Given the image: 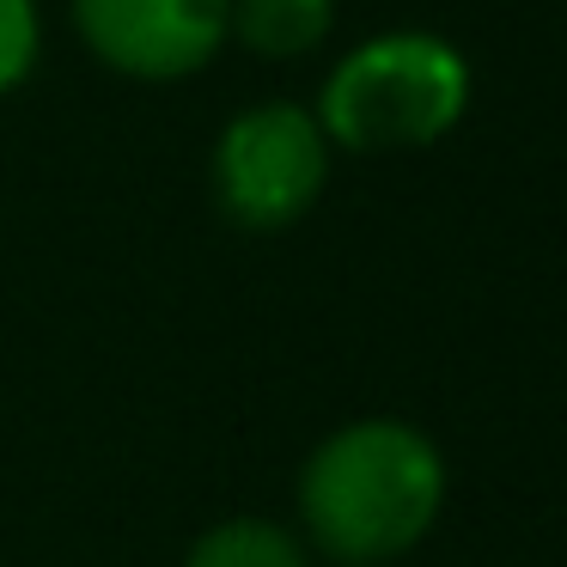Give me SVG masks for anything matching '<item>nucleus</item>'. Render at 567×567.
<instances>
[{
	"label": "nucleus",
	"mask_w": 567,
	"mask_h": 567,
	"mask_svg": "<svg viewBox=\"0 0 567 567\" xmlns=\"http://www.w3.org/2000/svg\"><path fill=\"white\" fill-rule=\"evenodd\" d=\"M445 457L421 427L367 415L323 433L299 464V525L342 567H384L409 555L445 513Z\"/></svg>",
	"instance_id": "f257e3e1"
},
{
	"label": "nucleus",
	"mask_w": 567,
	"mask_h": 567,
	"mask_svg": "<svg viewBox=\"0 0 567 567\" xmlns=\"http://www.w3.org/2000/svg\"><path fill=\"white\" fill-rule=\"evenodd\" d=\"M336 25V0H226V38L269 62L311 55Z\"/></svg>",
	"instance_id": "39448f33"
},
{
	"label": "nucleus",
	"mask_w": 567,
	"mask_h": 567,
	"mask_svg": "<svg viewBox=\"0 0 567 567\" xmlns=\"http://www.w3.org/2000/svg\"><path fill=\"white\" fill-rule=\"evenodd\" d=\"M330 184V135L306 104H250L214 141V196L245 233H287Z\"/></svg>",
	"instance_id": "7ed1b4c3"
},
{
	"label": "nucleus",
	"mask_w": 567,
	"mask_h": 567,
	"mask_svg": "<svg viewBox=\"0 0 567 567\" xmlns=\"http://www.w3.org/2000/svg\"><path fill=\"white\" fill-rule=\"evenodd\" d=\"M74 25L128 80H189L220 55L226 0H74Z\"/></svg>",
	"instance_id": "20e7f679"
},
{
	"label": "nucleus",
	"mask_w": 567,
	"mask_h": 567,
	"mask_svg": "<svg viewBox=\"0 0 567 567\" xmlns=\"http://www.w3.org/2000/svg\"><path fill=\"white\" fill-rule=\"evenodd\" d=\"M43 50V25H38V0H0V92H13L31 80Z\"/></svg>",
	"instance_id": "0eeeda50"
},
{
	"label": "nucleus",
	"mask_w": 567,
	"mask_h": 567,
	"mask_svg": "<svg viewBox=\"0 0 567 567\" xmlns=\"http://www.w3.org/2000/svg\"><path fill=\"white\" fill-rule=\"evenodd\" d=\"M470 111V62L433 31H384L348 50L318 92V128L330 147L415 153L445 141Z\"/></svg>",
	"instance_id": "f03ea898"
},
{
	"label": "nucleus",
	"mask_w": 567,
	"mask_h": 567,
	"mask_svg": "<svg viewBox=\"0 0 567 567\" xmlns=\"http://www.w3.org/2000/svg\"><path fill=\"white\" fill-rule=\"evenodd\" d=\"M184 567H311V549L299 530L275 525V518L238 513L208 525L196 543H189Z\"/></svg>",
	"instance_id": "423d86ee"
}]
</instances>
